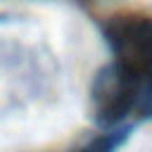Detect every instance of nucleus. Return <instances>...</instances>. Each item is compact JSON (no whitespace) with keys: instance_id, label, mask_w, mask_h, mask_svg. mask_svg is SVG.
Segmentation results:
<instances>
[{"instance_id":"nucleus-3","label":"nucleus","mask_w":152,"mask_h":152,"mask_svg":"<svg viewBox=\"0 0 152 152\" xmlns=\"http://www.w3.org/2000/svg\"><path fill=\"white\" fill-rule=\"evenodd\" d=\"M128 135H131V126L109 128V131H104L102 135L93 138V140H90L86 147H81L78 152H116V150L128 140Z\"/></svg>"},{"instance_id":"nucleus-1","label":"nucleus","mask_w":152,"mask_h":152,"mask_svg":"<svg viewBox=\"0 0 152 152\" xmlns=\"http://www.w3.org/2000/svg\"><path fill=\"white\" fill-rule=\"evenodd\" d=\"M112 62L128 71L140 86L152 78V19L145 14H116L104 24Z\"/></svg>"},{"instance_id":"nucleus-2","label":"nucleus","mask_w":152,"mask_h":152,"mask_svg":"<svg viewBox=\"0 0 152 152\" xmlns=\"http://www.w3.org/2000/svg\"><path fill=\"white\" fill-rule=\"evenodd\" d=\"M93 119L102 128H119V124L138 107V81L116 62L102 66L90 88Z\"/></svg>"}]
</instances>
